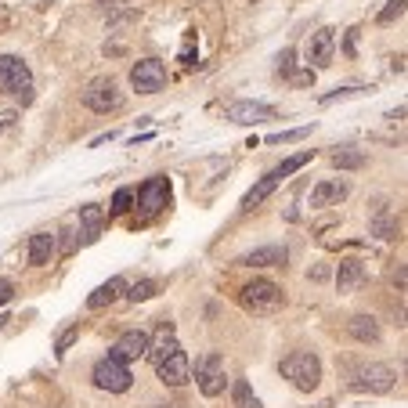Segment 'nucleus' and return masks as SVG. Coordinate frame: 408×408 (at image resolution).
<instances>
[{"instance_id": "nucleus-30", "label": "nucleus", "mask_w": 408, "mask_h": 408, "mask_svg": "<svg viewBox=\"0 0 408 408\" xmlns=\"http://www.w3.org/2000/svg\"><path fill=\"white\" fill-rule=\"evenodd\" d=\"M76 336H80V325H69L66 332L58 336V343H54V351H58V354H66V351L73 347V340H76Z\"/></svg>"}, {"instance_id": "nucleus-37", "label": "nucleus", "mask_w": 408, "mask_h": 408, "mask_svg": "<svg viewBox=\"0 0 408 408\" xmlns=\"http://www.w3.org/2000/svg\"><path fill=\"white\" fill-rule=\"evenodd\" d=\"M8 322H11V318H8V315H0V329H4V325H8Z\"/></svg>"}, {"instance_id": "nucleus-18", "label": "nucleus", "mask_w": 408, "mask_h": 408, "mask_svg": "<svg viewBox=\"0 0 408 408\" xmlns=\"http://www.w3.org/2000/svg\"><path fill=\"white\" fill-rule=\"evenodd\" d=\"M102 232H105V213H102V206H94V203L80 206V235H83L80 242H83V246L98 242Z\"/></svg>"}, {"instance_id": "nucleus-2", "label": "nucleus", "mask_w": 408, "mask_h": 408, "mask_svg": "<svg viewBox=\"0 0 408 408\" xmlns=\"http://www.w3.org/2000/svg\"><path fill=\"white\" fill-rule=\"evenodd\" d=\"M311 160H315V148H304V152L289 155V160H282L275 170H268V174H264V177H260V181H257V184L242 196V210H246V213H249V210H257L268 196H275V188H278L282 181H289V177H293L300 167H307Z\"/></svg>"}, {"instance_id": "nucleus-8", "label": "nucleus", "mask_w": 408, "mask_h": 408, "mask_svg": "<svg viewBox=\"0 0 408 408\" xmlns=\"http://www.w3.org/2000/svg\"><path fill=\"white\" fill-rule=\"evenodd\" d=\"M90 380H94V387L105 390V394H127L131 383H134V376H131L127 365H119L116 358H102V361H94Z\"/></svg>"}, {"instance_id": "nucleus-10", "label": "nucleus", "mask_w": 408, "mask_h": 408, "mask_svg": "<svg viewBox=\"0 0 408 408\" xmlns=\"http://www.w3.org/2000/svg\"><path fill=\"white\" fill-rule=\"evenodd\" d=\"M131 87L138 94H160L167 87V66L160 58H141L131 66Z\"/></svg>"}, {"instance_id": "nucleus-20", "label": "nucleus", "mask_w": 408, "mask_h": 408, "mask_svg": "<svg viewBox=\"0 0 408 408\" xmlns=\"http://www.w3.org/2000/svg\"><path fill=\"white\" fill-rule=\"evenodd\" d=\"M123 293H127V282H123V278H109V282H102V286L87 296V307H90V311H102V307L116 304Z\"/></svg>"}, {"instance_id": "nucleus-5", "label": "nucleus", "mask_w": 408, "mask_h": 408, "mask_svg": "<svg viewBox=\"0 0 408 408\" xmlns=\"http://www.w3.org/2000/svg\"><path fill=\"white\" fill-rule=\"evenodd\" d=\"M0 90L18 98L22 105L33 102V73L18 54H0Z\"/></svg>"}, {"instance_id": "nucleus-6", "label": "nucleus", "mask_w": 408, "mask_h": 408, "mask_svg": "<svg viewBox=\"0 0 408 408\" xmlns=\"http://www.w3.org/2000/svg\"><path fill=\"white\" fill-rule=\"evenodd\" d=\"M239 300L246 311H253V315H275V311L286 304V293H282V286H275L271 278H253L239 289Z\"/></svg>"}, {"instance_id": "nucleus-34", "label": "nucleus", "mask_w": 408, "mask_h": 408, "mask_svg": "<svg viewBox=\"0 0 408 408\" xmlns=\"http://www.w3.org/2000/svg\"><path fill=\"white\" fill-rule=\"evenodd\" d=\"M354 44H358V29H351V33H347V54H354Z\"/></svg>"}, {"instance_id": "nucleus-7", "label": "nucleus", "mask_w": 408, "mask_h": 408, "mask_svg": "<svg viewBox=\"0 0 408 408\" xmlns=\"http://www.w3.org/2000/svg\"><path fill=\"white\" fill-rule=\"evenodd\" d=\"M80 102H83L90 112L109 116V112H119V109H123V90H119V83H116L112 76H98V80H90V83L83 87Z\"/></svg>"}, {"instance_id": "nucleus-25", "label": "nucleus", "mask_w": 408, "mask_h": 408, "mask_svg": "<svg viewBox=\"0 0 408 408\" xmlns=\"http://www.w3.org/2000/svg\"><path fill=\"white\" fill-rule=\"evenodd\" d=\"M155 289H160V282L155 278H141V282H134V286L123 293L127 300H134V304H141V300H148V296H155Z\"/></svg>"}, {"instance_id": "nucleus-4", "label": "nucleus", "mask_w": 408, "mask_h": 408, "mask_svg": "<svg viewBox=\"0 0 408 408\" xmlns=\"http://www.w3.org/2000/svg\"><path fill=\"white\" fill-rule=\"evenodd\" d=\"M397 383L394 368L380 365V361H361L347 372V387L358 390V394H390Z\"/></svg>"}, {"instance_id": "nucleus-32", "label": "nucleus", "mask_w": 408, "mask_h": 408, "mask_svg": "<svg viewBox=\"0 0 408 408\" xmlns=\"http://www.w3.org/2000/svg\"><path fill=\"white\" fill-rule=\"evenodd\" d=\"M15 296V282L11 278H0V304H8Z\"/></svg>"}, {"instance_id": "nucleus-19", "label": "nucleus", "mask_w": 408, "mask_h": 408, "mask_svg": "<svg viewBox=\"0 0 408 408\" xmlns=\"http://www.w3.org/2000/svg\"><path fill=\"white\" fill-rule=\"evenodd\" d=\"M361 282H365V264L358 257H343L336 264V289L340 293H354Z\"/></svg>"}, {"instance_id": "nucleus-14", "label": "nucleus", "mask_w": 408, "mask_h": 408, "mask_svg": "<svg viewBox=\"0 0 408 408\" xmlns=\"http://www.w3.org/2000/svg\"><path fill=\"white\" fill-rule=\"evenodd\" d=\"M347 196H351L347 181H340V177H325V181H318L315 188H311V210H329V206H340Z\"/></svg>"}, {"instance_id": "nucleus-11", "label": "nucleus", "mask_w": 408, "mask_h": 408, "mask_svg": "<svg viewBox=\"0 0 408 408\" xmlns=\"http://www.w3.org/2000/svg\"><path fill=\"white\" fill-rule=\"evenodd\" d=\"M170 203V181L167 177H148L141 188H138V206H141V217H155L163 213Z\"/></svg>"}, {"instance_id": "nucleus-12", "label": "nucleus", "mask_w": 408, "mask_h": 408, "mask_svg": "<svg viewBox=\"0 0 408 408\" xmlns=\"http://www.w3.org/2000/svg\"><path fill=\"white\" fill-rule=\"evenodd\" d=\"M148 343H152V336L145 332V329H131V332H123L116 343H112V351H109V358H116L119 365H131V361H141L145 354H148Z\"/></svg>"}, {"instance_id": "nucleus-27", "label": "nucleus", "mask_w": 408, "mask_h": 408, "mask_svg": "<svg viewBox=\"0 0 408 408\" xmlns=\"http://www.w3.org/2000/svg\"><path fill=\"white\" fill-rule=\"evenodd\" d=\"M131 203H134V192H131V188H119V192L112 196V217H119V213H127L131 210Z\"/></svg>"}, {"instance_id": "nucleus-36", "label": "nucleus", "mask_w": 408, "mask_h": 408, "mask_svg": "<svg viewBox=\"0 0 408 408\" xmlns=\"http://www.w3.org/2000/svg\"><path fill=\"white\" fill-rule=\"evenodd\" d=\"M155 408H184V404H177V401H163V404H155Z\"/></svg>"}, {"instance_id": "nucleus-1", "label": "nucleus", "mask_w": 408, "mask_h": 408, "mask_svg": "<svg viewBox=\"0 0 408 408\" xmlns=\"http://www.w3.org/2000/svg\"><path fill=\"white\" fill-rule=\"evenodd\" d=\"M145 358L152 361L155 380H160L163 387H184L188 380H192V361H188V354L181 351V343H177L170 322L160 325V340L148 343V354Z\"/></svg>"}, {"instance_id": "nucleus-24", "label": "nucleus", "mask_w": 408, "mask_h": 408, "mask_svg": "<svg viewBox=\"0 0 408 408\" xmlns=\"http://www.w3.org/2000/svg\"><path fill=\"white\" fill-rule=\"evenodd\" d=\"M232 404H235V408H264L260 397L253 394V387H249L246 380H235V387H232Z\"/></svg>"}, {"instance_id": "nucleus-17", "label": "nucleus", "mask_w": 408, "mask_h": 408, "mask_svg": "<svg viewBox=\"0 0 408 408\" xmlns=\"http://www.w3.org/2000/svg\"><path fill=\"white\" fill-rule=\"evenodd\" d=\"M286 260H289L286 246H257V249H249V253H242L235 264H242V268H278Z\"/></svg>"}, {"instance_id": "nucleus-21", "label": "nucleus", "mask_w": 408, "mask_h": 408, "mask_svg": "<svg viewBox=\"0 0 408 408\" xmlns=\"http://www.w3.org/2000/svg\"><path fill=\"white\" fill-rule=\"evenodd\" d=\"M347 332L358 340V343H380V322H376L372 315H354L351 322H347Z\"/></svg>"}, {"instance_id": "nucleus-31", "label": "nucleus", "mask_w": 408, "mask_h": 408, "mask_svg": "<svg viewBox=\"0 0 408 408\" xmlns=\"http://www.w3.org/2000/svg\"><path fill=\"white\" fill-rule=\"evenodd\" d=\"M15 123H18V112H15V109H0V134L11 131Z\"/></svg>"}, {"instance_id": "nucleus-28", "label": "nucleus", "mask_w": 408, "mask_h": 408, "mask_svg": "<svg viewBox=\"0 0 408 408\" xmlns=\"http://www.w3.org/2000/svg\"><path fill=\"white\" fill-rule=\"evenodd\" d=\"M311 134V127H296V131H286V134H271L268 138V145H286V141H300V138H307Z\"/></svg>"}, {"instance_id": "nucleus-29", "label": "nucleus", "mask_w": 408, "mask_h": 408, "mask_svg": "<svg viewBox=\"0 0 408 408\" xmlns=\"http://www.w3.org/2000/svg\"><path fill=\"white\" fill-rule=\"evenodd\" d=\"M293 66H296V51L286 47V51L278 54V76H293Z\"/></svg>"}, {"instance_id": "nucleus-23", "label": "nucleus", "mask_w": 408, "mask_h": 408, "mask_svg": "<svg viewBox=\"0 0 408 408\" xmlns=\"http://www.w3.org/2000/svg\"><path fill=\"white\" fill-rule=\"evenodd\" d=\"M329 160H332L336 170H361L365 167V152L361 148H336Z\"/></svg>"}, {"instance_id": "nucleus-33", "label": "nucleus", "mask_w": 408, "mask_h": 408, "mask_svg": "<svg viewBox=\"0 0 408 408\" xmlns=\"http://www.w3.org/2000/svg\"><path fill=\"white\" fill-rule=\"evenodd\" d=\"M390 282H394V286H397V293H404V264H397V268H394Z\"/></svg>"}, {"instance_id": "nucleus-13", "label": "nucleus", "mask_w": 408, "mask_h": 408, "mask_svg": "<svg viewBox=\"0 0 408 408\" xmlns=\"http://www.w3.org/2000/svg\"><path fill=\"white\" fill-rule=\"evenodd\" d=\"M332 54H336V29H318V33H311L307 40V61L315 69H329L332 66Z\"/></svg>"}, {"instance_id": "nucleus-3", "label": "nucleus", "mask_w": 408, "mask_h": 408, "mask_svg": "<svg viewBox=\"0 0 408 408\" xmlns=\"http://www.w3.org/2000/svg\"><path fill=\"white\" fill-rule=\"evenodd\" d=\"M278 372L286 376L296 390H304V394L318 390V383H322V361H318L315 351H293V354H286V358H282V365H278Z\"/></svg>"}, {"instance_id": "nucleus-35", "label": "nucleus", "mask_w": 408, "mask_h": 408, "mask_svg": "<svg viewBox=\"0 0 408 408\" xmlns=\"http://www.w3.org/2000/svg\"><path fill=\"white\" fill-rule=\"evenodd\" d=\"M98 4H105V8H119V4H127V0H98Z\"/></svg>"}, {"instance_id": "nucleus-22", "label": "nucleus", "mask_w": 408, "mask_h": 408, "mask_svg": "<svg viewBox=\"0 0 408 408\" xmlns=\"http://www.w3.org/2000/svg\"><path fill=\"white\" fill-rule=\"evenodd\" d=\"M372 235L383 239V242H394L401 235V221H397V217H390V213H376L372 217Z\"/></svg>"}, {"instance_id": "nucleus-9", "label": "nucleus", "mask_w": 408, "mask_h": 408, "mask_svg": "<svg viewBox=\"0 0 408 408\" xmlns=\"http://www.w3.org/2000/svg\"><path fill=\"white\" fill-rule=\"evenodd\" d=\"M224 383H228L224 358L217 354V351H206L196 361V387H199V394L203 397H217V394H224Z\"/></svg>"}, {"instance_id": "nucleus-26", "label": "nucleus", "mask_w": 408, "mask_h": 408, "mask_svg": "<svg viewBox=\"0 0 408 408\" xmlns=\"http://www.w3.org/2000/svg\"><path fill=\"white\" fill-rule=\"evenodd\" d=\"M401 15H404V0H387V8L376 15V22H380V25H390V22H397Z\"/></svg>"}, {"instance_id": "nucleus-15", "label": "nucleus", "mask_w": 408, "mask_h": 408, "mask_svg": "<svg viewBox=\"0 0 408 408\" xmlns=\"http://www.w3.org/2000/svg\"><path fill=\"white\" fill-rule=\"evenodd\" d=\"M271 116H275V109L264 105V102H232V105L224 109V119H228V123H239V127H253V123L271 119Z\"/></svg>"}, {"instance_id": "nucleus-16", "label": "nucleus", "mask_w": 408, "mask_h": 408, "mask_svg": "<svg viewBox=\"0 0 408 408\" xmlns=\"http://www.w3.org/2000/svg\"><path fill=\"white\" fill-rule=\"evenodd\" d=\"M58 253V235L54 232H37V235H29V246H25V260L33 264V268H44L51 264Z\"/></svg>"}]
</instances>
